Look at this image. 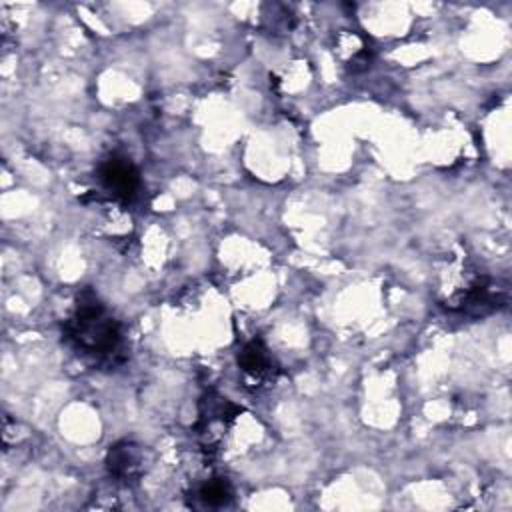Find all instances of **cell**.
<instances>
[{
  "label": "cell",
  "instance_id": "6da1fadb",
  "mask_svg": "<svg viewBox=\"0 0 512 512\" xmlns=\"http://www.w3.org/2000/svg\"><path fill=\"white\" fill-rule=\"evenodd\" d=\"M62 340L96 366L112 368L124 362L122 326L90 288L76 296L74 312L62 324Z\"/></svg>",
  "mask_w": 512,
  "mask_h": 512
},
{
  "label": "cell",
  "instance_id": "7a4b0ae2",
  "mask_svg": "<svg viewBox=\"0 0 512 512\" xmlns=\"http://www.w3.org/2000/svg\"><path fill=\"white\" fill-rule=\"evenodd\" d=\"M434 296L442 308L474 316L490 312L498 300L486 272L462 252H452L436 264Z\"/></svg>",
  "mask_w": 512,
  "mask_h": 512
},
{
  "label": "cell",
  "instance_id": "3957f363",
  "mask_svg": "<svg viewBox=\"0 0 512 512\" xmlns=\"http://www.w3.org/2000/svg\"><path fill=\"white\" fill-rule=\"evenodd\" d=\"M242 412L240 406L230 402L228 398L208 392L202 396L198 406V422H196V434L204 448H214L224 438L228 426L234 422V418Z\"/></svg>",
  "mask_w": 512,
  "mask_h": 512
},
{
  "label": "cell",
  "instance_id": "277c9868",
  "mask_svg": "<svg viewBox=\"0 0 512 512\" xmlns=\"http://www.w3.org/2000/svg\"><path fill=\"white\" fill-rule=\"evenodd\" d=\"M98 180L102 188L116 200L128 202L140 190L138 168L124 156H110L98 166Z\"/></svg>",
  "mask_w": 512,
  "mask_h": 512
},
{
  "label": "cell",
  "instance_id": "5b68a950",
  "mask_svg": "<svg viewBox=\"0 0 512 512\" xmlns=\"http://www.w3.org/2000/svg\"><path fill=\"white\" fill-rule=\"evenodd\" d=\"M238 368L244 378V386L248 388H262L268 382H274L278 368L260 338L250 340L238 354Z\"/></svg>",
  "mask_w": 512,
  "mask_h": 512
},
{
  "label": "cell",
  "instance_id": "8992f818",
  "mask_svg": "<svg viewBox=\"0 0 512 512\" xmlns=\"http://www.w3.org/2000/svg\"><path fill=\"white\" fill-rule=\"evenodd\" d=\"M108 474L120 482L136 480L144 470V452L134 442H118L110 446L106 456Z\"/></svg>",
  "mask_w": 512,
  "mask_h": 512
},
{
  "label": "cell",
  "instance_id": "52a82bcc",
  "mask_svg": "<svg viewBox=\"0 0 512 512\" xmlns=\"http://www.w3.org/2000/svg\"><path fill=\"white\" fill-rule=\"evenodd\" d=\"M334 50L344 60V66L350 72L366 70L372 62V48L368 40L352 30H340V34L336 36Z\"/></svg>",
  "mask_w": 512,
  "mask_h": 512
},
{
  "label": "cell",
  "instance_id": "ba28073f",
  "mask_svg": "<svg viewBox=\"0 0 512 512\" xmlns=\"http://www.w3.org/2000/svg\"><path fill=\"white\" fill-rule=\"evenodd\" d=\"M198 498L204 506H226L232 500V488L226 478H210L198 488Z\"/></svg>",
  "mask_w": 512,
  "mask_h": 512
}]
</instances>
